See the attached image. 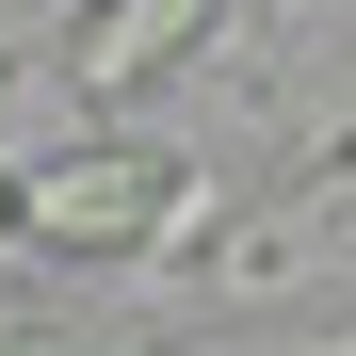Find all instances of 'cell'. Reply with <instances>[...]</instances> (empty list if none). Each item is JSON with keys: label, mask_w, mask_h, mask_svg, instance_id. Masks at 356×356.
Returning <instances> with one entry per match:
<instances>
[{"label": "cell", "mask_w": 356, "mask_h": 356, "mask_svg": "<svg viewBox=\"0 0 356 356\" xmlns=\"http://www.w3.org/2000/svg\"><path fill=\"white\" fill-rule=\"evenodd\" d=\"M0 243H33V162H0Z\"/></svg>", "instance_id": "obj_3"}, {"label": "cell", "mask_w": 356, "mask_h": 356, "mask_svg": "<svg viewBox=\"0 0 356 356\" xmlns=\"http://www.w3.org/2000/svg\"><path fill=\"white\" fill-rule=\"evenodd\" d=\"M195 211V162L178 146H81V162H33V243H162Z\"/></svg>", "instance_id": "obj_1"}, {"label": "cell", "mask_w": 356, "mask_h": 356, "mask_svg": "<svg viewBox=\"0 0 356 356\" xmlns=\"http://www.w3.org/2000/svg\"><path fill=\"white\" fill-rule=\"evenodd\" d=\"M227 33V0H81L65 17V49H49V81H65L81 113H130L146 81H178L195 49Z\"/></svg>", "instance_id": "obj_2"}]
</instances>
